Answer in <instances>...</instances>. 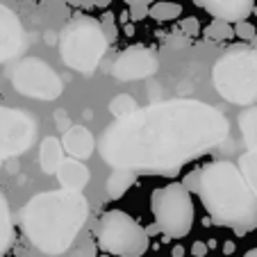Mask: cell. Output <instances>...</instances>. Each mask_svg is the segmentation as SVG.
Here are the masks:
<instances>
[{
    "instance_id": "obj_1",
    "label": "cell",
    "mask_w": 257,
    "mask_h": 257,
    "mask_svg": "<svg viewBox=\"0 0 257 257\" xmlns=\"http://www.w3.org/2000/svg\"><path fill=\"white\" fill-rule=\"evenodd\" d=\"M230 123L216 107L194 98L153 102L107 125L100 157L112 169L173 175L225 141Z\"/></svg>"
},
{
    "instance_id": "obj_2",
    "label": "cell",
    "mask_w": 257,
    "mask_h": 257,
    "mask_svg": "<svg viewBox=\"0 0 257 257\" xmlns=\"http://www.w3.org/2000/svg\"><path fill=\"white\" fill-rule=\"evenodd\" d=\"M89 218L82 191L55 189L37 194L23 205L19 223L28 241L46 255H64L73 248Z\"/></svg>"
},
{
    "instance_id": "obj_3",
    "label": "cell",
    "mask_w": 257,
    "mask_h": 257,
    "mask_svg": "<svg viewBox=\"0 0 257 257\" xmlns=\"http://www.w3.org/2000/svg\"><path fill=\"white\" fill-rule=\"evenodd\" d=\"M189 191H196L216 225L246 234L257 228V196L252 194L239 164L228 160L209 162L185 180Z\"/></svg>"
},
{
    "instance_id": "obj_4",
    "label": "cell",
    "mask_w": 257,
    "mask_h": 257,
    "mask_svg": "<svg viewBox=\"0 0 257 257\" xmlns=\"http://www.w3.org/2000/svg\"><path fill=\"white\" fill-rule=\"evenodd\" d=\"M214 87L232 105H252L257 100V48L232 46L212 68Z\"/></svg>"
},
{
    "instance_id": "obj_5",
    "label": "cell",
    "mask_w": 257,
    "mask_h": 257,
    "mask_svg": "<svg viewBox=\"0 0 257 257\" xmlns=\"http://www.w3.org/2000/svg\"><path fill=\"white\" fill-rule=\"evenodd\" d=\"M109 39L102 32L100 19L93 16H73L59 34V55L68 68L91 75L98 68Z\"/></svg>"
},
{
    "instance_id": "obj_6",
    "label": "cell",
    "mask_w": 257,
    "mask_h": 257,
    "mask_svg": "<svg viewBox=\"0 0 257 257\" xmlns=\"http://www.w3.org/2000/svg\"><path fill=\"white\" fill-rule=\"evenodd\" d=\"M98 248L114 257H141L148 250V230L123 209H109L96 225Z\"/></svg>"
},
{
    "instance_id": "obj_7",
    "label": "cell",
    "mask_w": 257,
    "mask_h": 257,
    "mask_svg": "<svg viewBox=\"0 0 257 257\" xmlns=\"http://www.w3.org/2000/svg\"><path fill=\"white\" fill-rule=\"evenodd\" d=\"M151 209L155 225L171 239H182L194 228V200L185 182H171L153 191Z\"/></svg>"
},
{
    "instance_id": "obj_8",
    "label": "cell",
    "mask_w": 257,
    "mask_h": 257,
    "mask_svg": "<svg viewBox=\"0 0 257 257\" xmlns=\"http://www.w3.org/2000/svg\"><path fill=\"white\" fill-rule=\"evenodd\" d=\"M39 123L32 114L0 102V164L21 157L32 148Z\"/></svg>"
},
{
    "instance_id": "obj_9",
    "label": "cell",
    "mask_w": 257,
    "mask_h": 257,
    "mask_svg": "<svg viewBox=\"0 0 257 257\" xmlns=\"http://www.w3.org/2000/svg\"><path fill=\"white\" fill-rule=\"evenodd\" d=\"M12 84L19 93L39 100H55L62 96V80L57 71L41 59H23L12 71Z\"/></svg>"
},
{
    "instance_id": "obj_10",
    "label": "cell",
    "mask_w": 257,
    "mask_h": 257,
    "mask_svg": "<svg viewBox=\"0 0 257 257\" xmlns=\"http://www.w3.org/2000/svg\"><path fill=\"white\" fill-rule=\"evenodd\" d=\"M160 68V59L146 46H130L116 57L112 66V75L121 82H135L155 75Z\"/></svg>"
},
{
    "instance_id": "obj_11",
    "label": "cell",
    "mask_w": 257,
    "mask_h": 257,
    "mask_svg": "<svg viewBox=\"0 0 257 257\" xmlns=\"http://www.w3.org/2000/svg\"><path fill=\"white\" fill-rule=\"evenodd\" d=\"M25 50V30L19 16L0 3V62H10Z\"/></svg>"
},
{
    "instance_id": "obj_12",
    "label": "cell",
    "mask_w": 257,
    "mask_h": 257,
    "mask_svg": "<svg viewBox=\"0 0 257 257\" xmlns=\"http://www.w3.org/2000/svg\"><path fill=\"white\" fill-rule=\"evenodd\" d=\"M194 5L212 14L214 19L237 23V21H243L252 14L255 0H194Z\"/></svg>"
},
{
    "instance_id": "obj_13",
    "label": "cell",
    "mask_w": 257,
    "mask_h": 257,
    "mask_svg": "<svg viewBox=\"0 0 257 257\" xmlns=\"http://www.w3.org/2000/svg\"><path fill=\"white\" fill-rule=\"evenodd\" d=\"M62 144L68 157H75L82 162L89 160L96 151V139H93L91 130H87L84 125H68L62 137Z\"/></svg>"
},
{
    "instance_id": "obj_14",
    "label": "cell",
    "mask_w": 257,
    "mask_h": 257,
    "mask_svg": "<svg viewBox=\"0 0 257 257\" xmlns=\"http://www.w3.org/2000/svg\"><path fill=\"white\" fill-rule=\"evenodd\" d=\"M55 175H57L59 185L64 189H75V191H82L89 185V180H91V173L84 166V162L75 160V157H64Z\"/></svg>"
},
{
    "instance_id": "obj_15",
    "label": "cell",
    "mask_w": 257,
    "mask_h": 257,
    "mask_svg": "<svg viewBox=\"0 0 257 257\" xmlns=\"http://www.w3.org/2000/svg\"><path fill=\"white\" fill-rule=\"evenodd\" d=\"M64 144L57 139V137H46L39 146V166L44 173L55 175L64 160Z\"/></svg>"
},
{
    "instance_id": "obj_16",
    "label": "cell",
    "mask_w": 257,
    "mask_h": 257,
    "mask_svg": "<svg viewBox=\"0 0 257 257\" xmlns=\"http://www.w3.org/2000/svg\"><path fill=\"white\" fill-rule=\"evenodd\" d=\"M14 221H12V209H10V200L0 189V257L5 255L14 243Z\"/></svg>"
},
{
    "instance_id": "obj_17",
    "label": "cell",
    "mask_w": 257,
    "mask_h": 257,
    "mask_svg": "<svg viewBox=\"0 0 257 257\" xmlns=\"http://www.w3.org/2000/svg\"><path fill=\"white\" fill-rule=\"evenodd\" d=\"M135 180H137V173H132V171L112 169V173H109V178H107V182H105L107 196L112 200H118L132 185H135Z\"/></svg>"
},
{
    "instance_id": "obj_18",
    "label": "cell",
    "mask_w": 257,
    "mask_h": 257,
    "mask_svg": "<svg viewBox=\"0 0 257 257\" xmlns=\"http://www.w3.org/2000/svg\"><path fill=\"white\" fill-rule=\"evenodd\" d=\"M148 16H151L153 21H160V23H164V21H175L182 16V5H180V3H166V0L153 3Z\"/></svg>"
},
{
    "instance_id": "obj_19",
    "label": "cell",
    "mask_w": 257,
    "mask_h": 257,
    "mask_svg": "<svg viewBox=\"0 0 257 257\" xmlns=\"http://www.w3.org/2000/svg\"><path fill=\"white\" fill-rule=\"evenodd\" d=\"M239 169L246 175L252 194L257 196V148H250L248 153H243V155L239 157Z\"/></svg>"
},
{
    "instance_id": "obj_20",
    "label": "cell",
    "mask_w": 257,
    "mask_h": 257,
    "mask_svg": "<svg viewBox=\"0 0 257 257\" xmlns=\"http://www.w3.org/2000/svg\"><path fill=\"white\" fill-rule=\"evenodd\" d=\"M239 127H241L243 141L248 144V148H257V107L250 112L241 114L239 118Z\"/></svg>"
},
{
    "instance_id": "obj_21",
    "label": "cell",
    "mask_w": 257,
    "mask_h": 257,
    "mask_svg": "<svg viewBox=\"0 0 257 257\" xmlns=\"http://www.w3.org/2000/svg\"><path fill=\"white\" fill-rule=\"evenodd\" d=\"M205 37L212 41H228L234 37V25H230L223 19H214L212 23L205 28Z\"/></svg>"
},
{
    "instance_id": "obj_22",
    "label": "cell",
    "mask_w": 257,
    "mask_h": 257,
    "mask_svg": "<svg viewBox=\"0 0 257 257\" xmlns=\"http://www.w3.org/2000/svg\"><path fill=\"white\" fill-rule=\"evenodd\" d=\"M135 109H137V102L130 96H116L109 102V112L114 114V118H123L127 114H132Z\"/></svg>"
},
{
    "instance_id": "obj_23",
    "label": "cell",
    "mask_w": 257,
    "mask_h": 257,
    "mask_svg": "<svg viewBox=\"0 0 257 257\" xmlns=\"http://www.w3.org/2000/svg\"><path fill=\"white\" fill-rule=\"evenodd\" d=\"M100 25H102V32H105V37L109 39V44H114V41L118 39V28H116V19H114L112 12H105V14H102Z\"/></svg>"
},
{
    "instance_id": "obj_24",
    "label": "cell",
    "mask_w": 257,
    "mask_h": 257,
    "mask_svg": "<svg viewBox=\"0 0 257 257\" xmlns=\"http://www.w3.org/2000/svg\"><path fill=\"white\" fill-rule=\"evenodd\" d=\"M234 34H237V39H241V41H246V44H250L252 39H255V25L250 23V21H237L234 23Z\"/></svg>"
},
{
    "instance_id": "obj_25",
    "label": "cell",
    "mask_w": 257,
    "mask_h": 257,
    "mask_svg": "<svg viewBox=\"0 0 257 257\" xmlns=\"http://www.w3.org/2000/svg\"><path fill=\"white\" fill-rule=\"evenodd\" d=\"M71 257H96V243H93L91 234H87V237H84V241L80 243V246L73 248Z\"/></svg>"
},
{
    "instance_id": "obj_26",
    "label": "cell",
    "mask_w": 257,
    "mask_h": 257,
    "mask_svg": "<svg viewBox=\"0 0 257 257\" xmlns=\"http://www.w3.org/2000/svg\"><path fill=\"white\" fill-rule=\"evenodd\" d=\"M127 14H130V21L137 23V21H144L146 16L151 14V5L148 3H137V5L127 7Z\"/></svg>"
},
{
    "instance_id": "obj_27",
    "label": "cell",
    "mask_w": 257,
    "mask_h": 257,
    "mask_svg": "<svg viewBox=\"0 0 257 257\" xmlns=\"http://www.w3.org/2000/svg\"><path fill=\"white\" fill-rule=\"evenodd\" d=\"M180 30H182V34H187V37H196V34L200 32V21L196 19V16H187V19L180 21Z\"/></svg>"
},
{
    "instance_id": "obj_28",
    "label": "cell",
    "mask_w": 257,
    "mask_h": 257,
    "mask_svg": "<svg viewBox=\"0 0 257 257\" xmlns=\"http://www.w3.org/2000/svg\"><path fill=\"white\" fill-rule=\"evenodd\" d=\"M71 7H82V10H91L96 7V0H66Z\"/></svg>"
},
{
    "instance_id": "obj_29",
    "label": "cell",
    "mask_w": 257,
    "mask_h": 257,
    "mask_svg": "<svg viewBox=\"0 0 257 257\" xmlns=\"http://www.w3.org/2000/svg\"><path fill=\"white\" fill-rule=\"evenodd\" d=\"M207 243H203V241H196L194 243V246H191V252H194V255L196 257H205V255H207Z\"/></svg>"
},
{
    "instance_id": "obj_30",
    "label": "cell",
    "mask_w": 257,
    "mask_h": 257,
    "mask_svg": "<svg viewBox=\"0 0 257 257\" xmlns=\"http://www.w3.org/2000/svg\"><path fill=\"white\" fill-rule=\"evenodd\" d=\"M223 252H225V255H232V252H234V243L232 241H225L223 243Z\"/></svg>"
},
{
    "instance_id": "obj_31",
    "label": "cell",
    "mask_w": 257,
    "mask_h": 257,
    "mask_svg": "<svg viewBox=\"0 0 257 257\" xmlns=\"http://www.w3.org/2000/svg\"><path fill=\"white\" fill-rule=\"evenodd\" d=\"M171 255H173V257H185V248H182V246H175Z\"/></svg>"
},
{
    "instance_id": "obj_32",
    "label": "cell",
    "mask_w": 257,
    "mask_h": 257,
    "mask_svg": "<svg viewBox=\"0 0 257 257\" xmlns=\"http://www.w3.org/2000/svg\"><path fill=\"white\" fill-rule=\"evenodd\" d=\"M123 3H127V7H130V5H137V3H148V5H151L155 0H123Z\"/></svg>"
},
{
    "instance_id": "obj_33",
    "label": "cell",
    "mask_w": 257,
    "mask_h": 257,
    "mask_svg": "<svg viewBox=\"0 0 257 257\" xmlns=\"http://www.w3.org/2000/svg\"><path fill=\"white\" fill-rule=\"evenodd\" d=\"M109 3H112V0H96V7H102V10H107V7H109Z\"/></svg>"
},
{
    "instance_id": "obj_34",
    "label": "cell",
    "mask_w": 257,
    "mask_h": 257,
    "mask_svg": "<svg viewBox=\"0 0 257 257\" xmlns=\"http://www.w3.org/2000/svg\"><path fill=\"white\" fill-rule=\"evenodd\" d=\"M243 257H257V248H252V250H248Z\"/></svg>"
},
{
    "instance_id": "obj_35",
    "label": "cell",
    "mask_w": 257,
    "mask_h": 257,
    "mask_svg": "<svg viewBox=\"0 0 257 257\" xmlns=\"http://www.w3.org/2000/svg\"><path fill=\"white\" fill-rule=\"evenodd\" d=\"M250 44H252V48H257V34H255V39H252Z\"/></svg>"
}]
</instances>
